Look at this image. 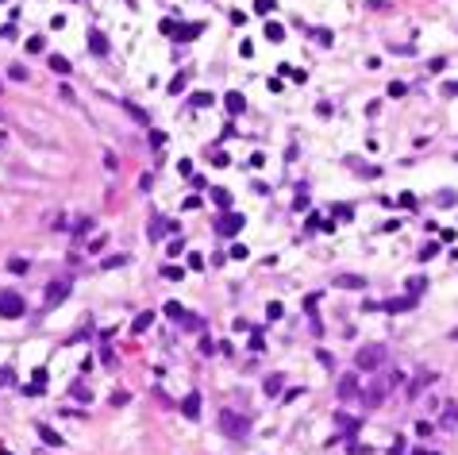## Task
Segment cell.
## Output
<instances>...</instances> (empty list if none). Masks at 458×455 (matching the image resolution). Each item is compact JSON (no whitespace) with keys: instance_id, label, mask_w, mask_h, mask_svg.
I'll return each instance as SVG.
<instances>
[{"instance_id":"681fc988","label":"cell","mask_w":458,"mask_h":455,"mask_svg":"<svg viewBox=\"0 0 458 455\" xmlns=\"http://www.w3.org/2000/svg\"><path fill=\"white\" fill-rule=\"evenodd\" d=\"M389 96H405V81H393V85H389Z\"/></svg>"},{"instance_id":"e0dca14e","label":"cell","mask_w":458,"mask_h":455,"mask_svg":"<svg viewBox=\"0 0 458 455\" xmlns=\"http://www.w3.org/2000/svg\"><path fill=\"white\" fill-rule=\"evenodd\" d=\"M150 324H154V309H143V313L135 316V324H131V332H147Z\"/></svg>"},{"instance_id":"f6af8a7d","label":"cell","mask_w":458,"mask_h":455,"mask_svg":"<svg viewBox=\"0 0 458 455\" xmlns=\"http://www.w3.org/2000/svg\"><path fill=\"white\" fill-rule=\"evenodd\" d=\"M189 266L193 270H204V255H189Z\"/></svg>"},{"instance_id":"603a6c76","label":"cell","mask_w":458,"mask_h":455,"mask_svg":"<svg viewBox=\"0 0 458 455\" xmlns=\"http://www.w3.org/2000/svg\"><path fill=\"white\" fill-rule=\"evenodd\" d=\"M8 270H12V274H27V270H31V263H27V259H19V255H12V259H8Z\"/></svg>"},{"instance_id":"44dd1931","label":"cell","mask_w":458,"mask_h":455,"mask_svg":"<svg viewBox=\"0 0 458 455\" xmlns=\"http://www.w3.org/2000/svg\"><path fill=\"white\" fill-rule=\"evenodd\" d=\"M281 382H285L281 374H270V378H266V386H262V390H266V397H277V394H281Z\"/></svg>"},{"instance_id":"9c48e42d","label":"cell","mask_w":458,"mask_h":455,"mask_svg":"<svg viewBox=\"0 0 458 455\" xmlns=\"http://www.w3.org/2000/svg\"><path fill=\"white\" fill-rule=\"evenodd\" d=\"M335 289H370L362 274H335Z\"/></svg>"},{"instance_id":"2e32d148","label":"cell","mask_w":458,"mask_h":455,"mask_svg":"<svg viewBox=\"0 0 458 455\" xmlns=\"http://www.w3.org/2000/svg\"><path fill=\"white\" fill-rule=\"evenodd\" d=\"M162 313L170 316V320H177V324H181V320H189V313H185V305H181V301H166V309H162Z\"/></svg>"},{"instance_id":"7c38bea8","label":"cell","mask_w":458,"mask_h":455,"mask_svg":"<svg viewBox=\"0 0 458 455\" xmlns=\"http://www.w3.org/2000/svg\"><path fill=\"white\" fill-rule=\"evenodd\" d=\"M208 197H212V205H216V209H224V212H231V193L224 189V185H216V189L208 193Z\"/></svg>"},{"instance_id":"7402d4cb","label":"cell","mask_w":458,"mask_h":455,"mask_svg":"<svg viewBox=\"0 0 458 455\" xmlns=\"http://www.w3.org/2000/svg\"><path fill=\"white\" fill-rule=\"evenodd\" d=\"M69 394H73V397H77V401H93V390H89V386H81V382H73V386H69Z\"/></svg>"},{"instance_id":"ffe728a7","label":"cell","mask_w":458,"mask_h":455,"mask_svg":"<svg viewBox=\"0 0 458 455\" xmlns=\"http://www.w3.org/2000/svg\"><path fill=\"white\" fill-rule=\"evenodd\" d=\"M189 105H193V108H212V105H216V96L200 89V93H193V96H189Z\"/></svg>"},{"instance_id":"4fadbf2b","label":"cell","mask_w":458,"mask_h":455,"mask_svg":"<svg viewBox=\"0 0 458 455\" xmlns=\"http://www.w3.org/2000/svg\"><path fill=\"white\" fill-rule=\"evenodd\" d=\"M46 390V367H35L31 370V386H27V394H43Z\"/></svg>"},{"instance_id":"277c9868","label":"cell","mask_w":458,"mask_h":455,"mask_svg":"<svg viewBox=\"0 0 458 455\" xmlns=\"http://www.w3.org/2000/svg\"><path fill=\"white\" fill-rule=\"evenodd\" d=\"M243 228H247V216H243V212H224V216L216 220V232H220V236H239Z\"/></svg>"},{"instance_id":"8fae6325","label":"cell","mask_w":458,"mask_h":455,"mask_svg":"<svg viewBox=\"0 0 458 455\" xmlns=\"http://www.w3.org/2000/svg\"><path fill=\"white\" fill-rule=\"evenodd\" d=\"M181 413H185L189 420H197V417H200V394H197V390H193V394H185V401H181Z\"/></svg>"},{"instance_id":"1f68e13d","label":"cell","mask_w":458,"mask_h":455,"mask_svg":"<svg viewBox=\"0 0 458 455\" xmlns=\"http://www.w3.org/2000/svg\"><path fill=\"white\" fill-rule=\"evenodd\" d=\"M435 255H439V243H432V239H427V243L420 247V259L427 263V259H435Z\"/></svg>"},{"instance_id":"d4e9b609","label":"cell","mask_w":458,"mask_h":455,"mask_svg":"<svg viewBox=\"0 0 458 455\" xmlns=\"http://www.w3.org/2000/svg\"><path fill=\"white\" fill-rule=\"evenodd\" d=\"M200 31H204L200 23H189V27H181V31H177V43H185V39H197Z\"/></svg>"},{"instance_id":"836d02e7","label":"cell","mask_w":458,"mask_h":455,"mask_svg":"<svg viewBox=\"0 0 458 455\" xmlns=\"http://www.w3.org/2000/svg\"><path fill=\"white\" fill-rule=\"evenodd\" d=\"M293 209H297V212H301V209H308V189H304V185L297 189V201H293Z\"/></svg>"},{"instance_id":"30bf717a","label":"cell","mask_w":458,"mask_h":455,"mask_svg":"<svg viewBox=\"0 0 458 455\" xmlns=\"http://www.w3.org/2000/svg\"><path fill=\"white\" fill-rule=\"evenodd\" d=\"M224 108H227V116H243V108H247V96H243L239 89H231V93L224 96Z\"/></svg>"},{"instance_id":"f1b7e54d","label":"cell","mask_w":458,"mask_h":455,"mask_svg":"<svg viewBox=\"0 0 458 455\" xmlns=\"http://www.w3.org/2000/svg\"><path fill=\"white\" fill-rule=\"evenodd\" d=\"M123 263H127V255H108V259H104V270H116V266H123Z\"/></svg>"},{"instance_id":"b9f144b4","label":"cell","mask_w":458,"mask_h":455,"mask_svg":"<svg viewBox=\"0 0 458 455\" xmlns=\"http://www.w3.org/2000/svg\"><path fill=\"white\" fill-rule=\"evenodd\" d=\"M331 212H335L339 220H351V205H335V209H331Z\"/></svg>"},{"instance_id":"484cf974","label":"cell","mask_w":458,"mask_h":455,"mask_svg":"<svg viewBox=\"0 0 458 455\" xmlns=\"http://www.w3.org/2000/svg\"><path fill=\"white\" fill-rule=\"evenodd\" d=\"M185 85H189V78H185V73H177V78H173L166 89H170V96H177V93H185Z\"/></svg>"},{"instance_id":"5bb4252c","label":"cell","mask_w":458,"mask_h":455,"mask_svg":"<svg viewBox=\"0 0 458 455\" xmlns=\"http://www.w3.org/2000/svg\"><path fill=\"white\" fill-rule=\"evenodd\" d=\"M355 394H358V378L355 374H343V378H339V397L346 401V397H355Z\"/></svg>"},{"instance_id":"7a4b0ae2","label":"cell","mask_w":458,"mask_h":455,"mask_svg":"<svg viewBox=\"0 0 458 455\" xmlns=\"http://www.w3.org/2000/svg\"><path fill=\"white\" fill-rule=\"evenodd\" d=\"M23 313H27V301L19 297L16 289H0V316L4 320H19Z\"/></svg>"},{"instance_id":"ac0fdd59","label":"cell","mask_w":458,"mask_h":455,"mask_svg":"<svg viewBox=\"0 0 458 455\" xmlns=\"http://www.w3.org/2000/svg\"><path fill=\"white\" fill-rule=\"evenodd\" d=\"M266 39L270 43H285V27L277 23V19H266Z\"/></svg>"},{"instance_id":"9a60e30c","label":"cell","mask_w":458,"mask_h":455,"mask_svg":"<svg viewBox=\"0 0 458 455\" xmlns=\"http://www.w3.org/2000/svg\"><path fill=\"white\" fill-rule=\"evenodd\" d=\"M46 62H50V70L58 73V78H66V73H73V66H69V58H66V54H50V58H46Z\"/></svg>"},{"instance_id":"ab89813d","label":"cell","mask_w":458,"mask_h":455,"mask_svg":"<svg viewBox=\"0 0 458 455\" xmlns=\"http://www.w3.org/2000/svg\"><path fill=\"white\" fill-rule=\"evenodd\" d=\"M212 162H216V166H220V170H224V166H231V158H227V155H224V150H216V155H212Z\"/></svg>"},{"instance_id":"cb8c5ba5","label":"cell","mask_w":458,"mask_h":455,"mask_svg":"<svg viewBox=\"0 0 458 455\" xmlns=\"http://www.w3.org/2000/svg\"><path fill=\"white\" fill-rule=\"evenodd\" d=\"M427 289V278H408V297H420Z\"/></svg>"},{"instance_id":"4dcf8cb0","label":"cell","mask_w":458,"mask_h":455,"mask_svg":"<svg viewBox=\"0 0 458 455\" xmlns=\"http://www.w3.org/2000/svg\"><path fill=\"white\" fill-rule=\"evenodd\" d=\"M43 46H46L43 35H31V39H27V50H31V54H43Z\"/></svg>"},{"instance_id":"8992f818","label":"cell","mask_w":458,"mask_h":455,"mask_svg":"<svg viewBox=\"0 0 458 455\" xmlns=\"http://www.w3.org/2000/svg\"><path fill=\"white\" fill-rule=\"evenodd\" d=\"M85 43H89V50H93L96 58L108 54V39H104V31H96V27H89V31H85Z\"/></svg>"},{"instance_id":"60d3db41","label":"cell","mask_w":458,"mask_h":455,"mask_svg":"<svg viewBox=\"0 0 458 455\" xmlns=\"http://www.w3.org/2000/svg\"><path fill=\"white\" fill-rule=\"evenodd\" d=\"M158 27H162V35H173V31H177V19H162Z\"/></svg>"},{"instance_id":"bcb514c9","label":"cell","mask_w":458,"mask_h":455,"mask_svg":"<svg viewBox=\"0 0 458 455\" xmlns=\"http://www.w3.org/2000/svg\"><path fill=\"white\" fill-rule=\"evenodd\" d=\"M400 205H405V209H416V193H400Z\"/></svg>"},{"instance_id":"4316f807","label":"cell","mask_w":458,"mask_h":455,"mask_svg":"<svg viewBox=\"0 0 458 455\" xmlns=\"http://www.w3.org/2000/svg\"><path fill=\"white\" fill-rule=\"evenodd\" d=\"M266 316H270V320H281V316H285V305H281V301H270V305H266Z\"/></svg>"},{"instance_id":"7dc6e473","label":"cell","mask_w":458,"mask_h":455,"mask_svg":"<svg viewBox=\"0 0 458 455\" xmlns=\"http://www.w3.org/2000/svg\"><path fill=\"white\" fill-rule=\"evenodd\" d=\"M435 201H439V205H454V193H450V189H443L439 197H435Z\"/></svg>"},{"instance_id":"f35d334b","label":"cell","mask_w":458,"mask_h":455,"mask_svg":"<svg viewBox=\"0 0 458 455\" xmlns=\"http://www.w3.org/2000/svg\"><path fill=\"white\" fill-rule=\"evenodd\" d=\"M177 174H181V178H193V162H189V158H181V162H177Z\"/></svg>"},{"instance_id":"74e56055","label":"cell","mask_w":458,"mask_h":455,"mask_svg":"<svg viewBox=\"0 0 458 455\" xmlns=\"http://www.w3.org/2000/svg\"><path fill=\"white\" fill-rule=\"evenodd\" d=\"M231 259H239V263H243V259H251V251H247L243 243H235V247H231Z\"/></svg>"},{"instance_id":"d590c367","label":"cell","mask_w":458,"mask_h":455,"mask_svg":"<svg viewBox=\"0 0 458 455\" xmlns=\"http://www.w3.org/2000/svg\"><path fill=\"white\" fill-rule=\"evenodd\" d=\"M147 139H150V147H162V143H166V132H158V128H150V135H147Z\"/></svg>"},{"instance_id":"8d00e7d4","label":"cell","mask_w":458,"mask_h":455,"mask_svg":"<svg viewBox=\"0 0 458 455\" xmlns=\"http://www.w3.org/2000/svg\"><path fill=\"white\" fill-rule=\"evenodd\" d=\"M127 401H131L127 390H116V394H112V405H116V409H120V405H127Z\"/></svg>"},{"instance_id":"ba28073f","label":"cell","mask_w":458,"mask_h":455,"mask_svg":"<svg viewBox=\"0 0 458 455\" xmlns=\"http://www.w3.org/2000/svg\"><path fill=\"white\" fill-rule=\"evenodd\" d=\"M120 108H123V112H127V116H131V120H135V123H143V128H150V112H147V108H143V105H135V100H120Z\"/></svg>"},{"instance_id":"ee69618b","label":"cell","mask_w":458,"mask_h":455,"mask_svg":"<svg viewBox=\"0 0 458 455\" xmlns=\"http://www.w3.org/2000/svg\"><path fill=\"white\" fill-rule=\"evenodd\" d=\"M8 73H12V78H16V81H27V66H12Z\"/></svg>"},{"instance_id":"f546056e","label":"cell","mask_w":458,"mask_h":455,"mask_svg":"<svg viewBox=\"0 0 458 455\" xmlns=\"http://www.w3.org/2000/svg\"><path fill=\"white\" fill-rule=\"evenodd\" d=\"M254 12H258V16H270V12H277V4L274 0H254Z\"/></svg>"},{"instance_id":"d6a6232c","label":"cell","mask_w":458,"mask_h":455,"mask_svg":"<svg viewBox=\"0 0 458 455\" xmlns=\"http://www.w3.org/2000/svg\"><path fill=\"white\" fill-rule=\"evenodd\" d=\"M251 351H254V355H262V351H266V340H262V332H251Z\"/></svg>"},{"instance_id":"83f0119b","label":"cell","mask_w":458,"mask_h":455,"mask_svg":"<svg viewBox=\"0 0 458 455\" xmlns=\"http://www.w3.org/2000/svg\"><path fill=\"white\" fill-rule=\"evenodd\" d=\"M162 278H166V282H181L185 270H181V266H162Z\"/></svg>"},{"instance_id":"7bdbcfd3","label":"cell","mask_w":458,"mask_h":455,"mask_svg":"<svg viewBox=\"0 0 458 455\" xmlns=\"http://www.w3.org/2000/svg\"><path fill=\"white\" fill-rule=\"evenodd\" d=\"M443 96H458V81H443Z\"/></svg>"},{"instance_id":"f907efd6","label":"cell","mask_w":458,"mask_h":455,"mask_svg":"<svg viewBox=\"0 0 458 455\" xmlns=\"http://www.w3.org/2000/svg\"><path fill=\"white\" fill-rule=\"evenodd\" d=\"M4 378H8V367H0V386H4Z\"/></svg>"},{"instance_id":"d6986e66","label":"cell","mask_w":458,"mask_h":455,"mask_svg":"<svg viewBox=\"0 0 458 455\" xmlns=\"http://www.w3.org/2000/svg\"><path fill=\"white\" fill-rule=\"evenodd\" d=\"M308 35L316 39V43H320V46H331V43H335V35H331L328 27H308Z\"/></svg>"},{"instance_id":"3957f363","label":"cell","mask_w":458,"mask_h":455,"mask_svg":"<svg viewBox=\"0 0 458 455\" xmlns=\"http://www.w3.org/2000/svg\"><path fill=\"white\" fill-rule=\"evenodd\" d=\"M381 363H385V351H381L378 343H370V347H362V351L355 355V367H358V370H378Z\"/></svg>"},{"instance_id":"52a82bcc","label":"cell","mask_w":458,"mask_h":455,"mask_svg":"<svg viewBox=\"0 0 458 455\" xmlns=\"http://www.w3.org/2000/svg\"><path fill=\"white\" fill-rule=\"evenodd\" d=\"M35 432H39V440H43L46 447H66V440H62V432H54L50 424H43V420L35 424Z\"/></svg>"},{"instance_id":"6da1fadb","label":"cell","mask_w":458,"mask_h":455,"mask_svg":"<svg viewBox=\"0 0 458 455\" xmlns=\"http://www.w3.org/2000/svg\"><path fill=\"white\" fill-rule=\"evenodd\" d=\"M220 432L231 436V440H243L251 432V417H243V413H235V409H224L220 413Z\"/></svg>"},{"instance_id":"c3c4849f","label":"cell","mask_w":458,"mask_h":455,"mask_svg":"<svg viewBox=\"0 0 458 455\" xmlns=\"http://www.w3.org/2000/svg\"><path fill=\"white\" fill-rule=\"evenodd\" d=\"M166 251H170V255H181V251H185V239H173V243L166 247Z\"/></svg>"},{"instance_id":"5b68a950","label":"cell","mask_w":458,"mask_h":455,"mask_svg":"<svg viewBox=\"0 0 458 455\" xmlns=\"http://www.w3.org/2000/svg\"><path fill=\"white\" fill-rule=\"evenodd\" d=\"M66 297H69V282H66V278H62V282H50V286H46V309L62 305Z\"/></svg>"},{"instance_id":"e575fe53","label":"cell","mask_w":458,"mask_h":455,"mask_svg":"<svg viewBox=\"0 0 458 455\" xmlns=\"http://www.w3.org/2000/svg\"><path fill=\"white\" fill-rule=\"evenodd\" d=\"M443 424H447V428H454V424H458V405H447V417H443Z\"/></svg>"}]
</instances>
